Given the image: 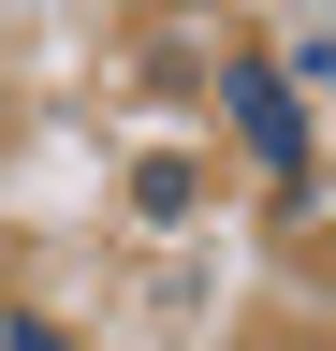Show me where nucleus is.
<instances>
[{
  "label": "nucleus",
  "mask_w": 336,
  "mask_h": 351,
  "mask_svg": "<svg viewBox=\"0 0 336 351\" xmlns=\"http://www.w3.org/2000/svg\"><path fill=\"white\" fill-rule=\"evenodd\" d=\"M220 103H234V132H248L278 176H307V117H292V88H278L263 59H220Z\"/></svg>",
  "instance_id": "f257e3e1"
}]
</instances>
